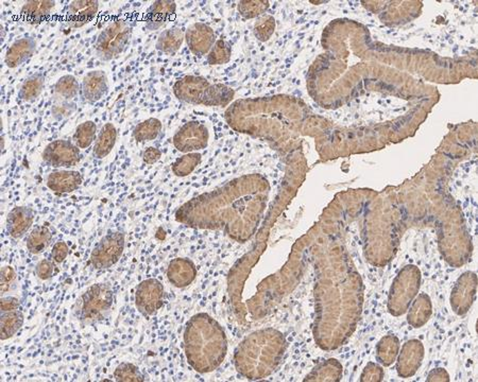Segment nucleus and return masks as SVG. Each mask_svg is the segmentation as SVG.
<instances>
[{
	"label": "nucleus",
	"instance_id": "f257e3e1",
	"mask_svg": "<svg viewBox=\"0 0 478 382\" xmlns=\"http://www.w3.org/2000/svg\"><path fill=\"white\" fill-rule=\"evenodd\" d=\"M184 345L188 363L199 373L215 371L227 354V336L222 327L206 313H199L188 323Z\"/></svg>",
	"mask_w": 478,
	"mask_h": 382
},
{
	"label": "nucleus",
	"instance_id": "f03ea898",
	"mask_svg": "<svg viewBox=\"0 0 478 382\" xmlns=\"http://www.w3.org/2000/svg\"><path fill=\"white\" fill-rule=\"evenodd\" d=\"M113 304V291L109 283H99L79 297L74 307V314L84 325L94 324L103 320Z\"/></svg>",
	"mask_w": 478,
	"mask_h": 382
},
{
	"label": "nucleus",
	"instance_id": "7ed1b4c3",
	"mask_svg": "<svg viewBox=\"0 0 478 382\" xmlns=\"http://www.w3.org/2000/svg\"><path fill=\"white\" fill-rule=\"evenodd\" d=\"M131 23L127 19H116L100 32L94 45V52L103 62L121 56L132 37Z\"/></svg>",
	"mask_w": 478,
	"mask_h": 382
},
{
	"label": "nucleus",
	"instance_id": "20e7f679",
	"mask_svg": "<svg viewBox=\"0 0 478 382\" xmlns=\"http://www.w3.org/2000/svg\"><path fill=\"white\" fill-rule=\"evenodd\" d=\"M125 249V235L121 232L106 234L90 254V265L97 270L108 269L115 265Z\"/></svg>",
	"mask_w": 478,
	"mask_h": 382
},
{
	"label": "nucleus",
	"instance_id": "39448f33",
	"mask_svg": "<svg viewBox=\"0 0 478 382\" xmlns=\"http://www.w3.org/2000/svg\"><path fill=\"white\" fill-rule=\"evenodd\" d=\"M210 133L208 128L199 121L186 122L174 136V145L180 152L192 153L208 147Z\"/></svg>",
	"mask_w": 478,
	"mask_h": 382
},
{
	"label": "nucleus",
	"instance_id": "423d86ee",
	"mask_svg": "<svg viewBox=\"0 0 478 382\" xmlns=\"http://www.w3.org/2000/svg\"><path fill=\"white\" fill-rule=\"evenodd\" d=\"M43 161L48 163L49 166L64 167L70 168L76 166L80 161L81 155L80 150L72 141H65V139H58L52 141L45 148L42 154Z\"/></svg>",
	"mask_w": 478,
	"mask_h": 382
},
{
	"label": "nucleus",
	"instance_id": "0eeeda50",
	"mask_svg": "<svg viewBox=\"0 0 478 382\" xmlns=\"http://www.w3.org/2000/svg\"><path fill=\"white\" fill-rule=\"evenodd\" d=\"M164 287L157 279H146L139 283L135 293V303L139 312L145 316H152L163 306Z\"/></svg>",
	"mask_w": 478,
	"mask_h": 382
},
{
	"label": "nucleus",
	"instance_id": "6e6552de",
	"mask_svg": "<svg viewBox=\"0 0 478 382\" xmlns=\"http://www.w3.org/2000/svg\"><path fill=\"white\" fill-rule=\"evenodd\" d=\"M208 86L210 82L202 77L186 76L177 81L174 92L180 101L194 105H202Z\"/></svg>",
	"mask_w": 478,
	"mask_h": 382
},
{
	"label": "nucleus",
	"instance_id": "1a4fd4ad",
	"mask_svg": "<svg viewBox=\"0 0 478 382\" xmlns=\"http://www.w3.org/2000/svg\"><path fill=\"white\" fill-rule=\"evenodd\" d=\"M185 39L188 48L197 57L206 56L216 43L214 30L202 23H196L190 26L185 33Z\"/></svg>",
	"mask_w": 478,
	"mask_h": 382
},
{
	"label": "nucleus",
	"instance_id": "9d476101",
	"mask_svg": "<svg viewBox=\"0 0 478 382\" xmlns=\"http://www.w3.org/2000/svg\"><path fill=\"white\" fill-rule=\"evenodd\" d=\"M98 10L97 0H74L66 9V23L70 28H81L95 19Z\"/></svg>",
	"mask_w": 478,
	"mask_h": 382
},
{
	"label": "nucleus",
	"instance_id": "9b49d317",
	"mask_svg": "<svg viewBox=\"0 0 478 382\" xmlns=\"http://www.w3.org/2000/svg\"><path fill=\"white\" fill-rule=\"evenodd\" d=\"M109 90L108 77L103 70H92L83 77L81 84L82 97L88 103H96L106 97Z\"/></svg>",
	"mask_w": 478,
	"mask_h": 382
},
{
	"label": "nucleus",
	"instance_id": "f8f14e48",
	"mask_svg": "<svg viewBox=\"0 0 478 382\" xmlns=\"http://www.w3.org/2000/svg\"><path fill=\"white\" fill-rule=\"evenodd\" d=\"M35 214L28 206H17L7 217V230L14 239L23 238L30 230L34 221Z\"/></svg>",
	"mask_w": 478,
	"mask_h": 382
},
{
	"label": "nucleus",
	"instance_id": "ddd939ff",
	"mask_svg": "<svg viewBox=\"0 0 478 382\" xmlns=\"http://www.w3.org/2000/svg\"><path fill=\"white\" fill-rule=\"evenodd\" d=\"M81 173L74 170H59L49 174L47 186L56 194H70L81 186Z\"/></svg>",
	"mask_w": 478,
	"mask_h": 382
},
{
	"label": "nucleus",
	"instance_id": "4468645a",
	"mask_svg": "<svg viewBox=\"0 0 478 382\" xmlns=\"http://www.w3.org/2000/svg\"><path fill=\"white\" fill-rule=\"evenodd\" d=\"M37 50V41L33 37L17 39L6 52L5 63L9 68H17L27 62Z\"/></svg>",
	"mask_w": 478,
	"mask_h": 382
},
{
	"label": "nucleus",
	"instance_id": "2eb2a0df",
	"mask_svg": "<svg viewBox=\"0 0 478 382\" xmlns=\"http://www.w3.org/2000/svg\"><path fill=\"white\" fill-rule=\"evenodd\" d=\"M197 277V269L194 263L185 258H177L169 263L167 277L172 285L178 288H184L192 283Z\"/></svg>",
	"mask_w": 478,
	"mask_h": 382
},
{
	"label": "nucleus",
	"instance_id": "dca6fc26",
	"mask_svg": "<svg viewBox=\"0 0 478 382\" xmlns=\"http://www.w3.org/2000/svg\"><path fill=\"white\" fill-rule=\"evenodd\" d=\"M177 5L170 0L155 1L146 14L145 28L155 31L161 28L176 13Z\"/></svg>",
	"mask_w": 478,
	"mask_h": 382
},
{
	"label": "nucleus",
	"instance_id": "f3484780",
	"mask_svg": "<svg viewBox=\"0 0 478 382\" xmlns=\"http://www.w3.org/2000/svg\"><path fill=\"white\" fill-rule=\"evenodd\" d=\"M54 7L56 1L53 0H31L23 6L21 15L26 23L39 25L49 19Z\"/></svg>",
	"mask_w": 478,
	"mask_h": 382
},
{
	"label": "nucleus",
	"instance_id": "a211bd4d",
	"mask_svg": "<svg viewBox=\"0 0 478 382\" xmlns=\"http://www.w3.org/2000/svg\"><path fill=\"white\" fill-rule=\"evenodd\" d=\"M45 79V74L42 72H34L29 76L19 88V99L29 103L37 101L39 94L44 90Z\"/></svg>",
	"mask_w": 478,
	"mask_h": 382
},
{
	"label": "nucleus",
	"instance_id": "6ab92c4d",
	"mask_svg": "<svg viewBox=\"0 0 478 382\" xmlns=\"http://www.w3.org/2000/svg\"><path fill=\"white\" fill-rule=\"evenodd\" d=\"M116 139H117V130L112 123H106L96 139L95 147L92 150L94 157L99 159L108 157L115 145Z\"/></svg>",
	"mask_w": 478,
	"mask_h": 382
},
{
	"label": "nucleus",
	"instance_id": "aec40b11",
	"mask_svg": "<svg viewBox=\"0 0 478 382\" xmlns=\"http://www.w3.org/2000/svg\"><path fill=\"white\" fill-rule=\"evenodd\" d=\"M185 39L184 31L178 27L163 31L157 39V49L167 53V54H175L182 46Z\"/></svg>",
	"mask_w": 478,
	"mask_h": 382
},
{
	"label": "nucleus",
	"instance_id": "412c9836",
	"mask_svg": "<svg viewBox=\"0 0 478 382\" xmlns=\"http://www.w3.org/2000/svg\"><path fill=\"white\" fill-rule=\"evenodd\" d=\"M234 97V90L223 84H210L206 90L202 105L226 106Z\"/></svg>",
	"mask_w": 478,
	"mask_h": 382
},
{
	"label": "nucleus",
	"instance_id": "4be33fe9",
	"mask_svg": "<svg viewBox=\"0 0 478 382\" xmlns=\"http://www.w3.org/2000/svg\"><path fill=\"white\" fill-rule=\"evenodd\" d=\"M51 240L52 234L47 226H37L27 237V249L30 253L37 255L43 253L50 245Z\"/></svg>",
	"mask_w": 478,
	"mask_h": 382
},
{
	"label": "nucleus",
	"instance_id": "5701e85b",
	"mask_svg": "<svg viewBox=\"0 0 478 382\" xmlns=\"http://www.w3.org/2000/svg\"><path fill=\"white\" fill-rule=\"evenodd\" d=\"M80 86H79L78 81L72 74H66V76L61 77L57 81L54 86V100H66V101H72L74 98L77 97Z\"/></svg>",
	"mask_w": 478,
	"mask_h": 382
},
{
	"label": "nucleus",
	"instance_id": "b1692460",
	"mask_svg": "<svg viewBox=\"0 0 478 382\" xmlns=\"http://www.w3.org/2000/svg\"><path fill=\"white\" fill-rule=\"evenodd\" d=\"M161 131H162V122L157 118H149L135 127L133 136L137 143H147V141H155Z\"/></svg>",
	"mask_w": 478,
	"mask_h": 382
},
{
	"label": "nucleus",
	"instance_id": "393cba45",
	"mask_svg": "<svg viewBox=\"0 0 478 382\" xmlns=\"http://www.w3.org/2000/svg\"><path fill=\"white\" fill-rule=\"evenodd\" d=\"M96 132H97V125L95 122L90 120L82 122L77 127L72 135V141L79 149H86L92 145V141H95Z\"/></svg>",
	"mask_w": 478,
	"mask_h": 382
},
{
	"label": "nucleus",
	"instance_id": "a878e982",
	"mask_svg": "<svg viewBox=\"0 0 478 382\" xmlns=\"http://www.w3.org/2000/svg\"><path fill=\"white\" fill-rule=\"evenodd\" d=\"M23 324V313L19 310L8 311L1 316V340L14 336Z\"/></svg>",
	"mask_w": 478,
	"mask_h": 382
},
{
	"label": "nucleus",
	"instance_id": "bb28decb",
	"mask_svg": "<svg viewBox=\"0 0 478 382\" xmlns=\"http://www.w3.org/2000/svg\"><path fill=\"white\" fill-rule=\"evenodd\" d=\"M201 161V155L199 153H186L177 159L172 165V171L177 177H188L194 172Z\"/></svg>",
	"mask_w": 478,
	"mask_h": 382
},
{
	"label": "nucleus",
	"instance_id": "cd10ccee",
	"mask_svg": "<svg viewBox=\"0 0 478 382\" xmlns=\"http://www.w3.org/2000/svg\"><path fill=\"white\" fill-rule=\"evenodd\" d=\"M232 48L229 43L224 39L216 41L215 44L210 49L208 56V63L210 65L227 64L231 59Z\"/></svg>",
	"mask_w": 478,
	"mask_h": 382
},
{
	"label": "nucleus",
	"instance_id": "c85d7f7f",
	"mask_svg": "<svg viewBox=\"0 0 478 382\" xmlns=\"http://www.w3.org/2000/svg\"><path fill=\"white\" fill-rule=\"evenodd\" d=\"M114 378L116 381L126 382H139L145 380L139 368L131 363H123L117 366L114 372Z\"/></svg>",
	"mask_w": 478,
	"mask_h": 382
},
{
	"label": "nucleus",
	"instance_id": "c756f323",
	"mask_svg": "<svg viewBox=\"0 0 478 382\" xmlns=\"http://www.w3.org/2000/svg\"><path fill=\"white\" fill-rule=\"evenodd\" d=\"M76 110L77 104L74 101L54 100V104L51 108V115L57 120L66 119L70 117Z\"/></svg>",
	"mask_w": 478,
	"mask_h": 382
},
{
	"label": "nucleus",
	"instance_id": "7c9ffc66",
	"mask_svg": "<svg viewBox=\"0 0 478 382\" xmlns=\"http://www.w3.org/2000/svg\"><path fill=\"white\" fill-rule=\"evenodd\" d=\"M17 279V273H15L13 268L10 267V265H6L1 270V285H0L1 294H6L14 288Z\"/></svg>",
	"mask_w": 478,
	"mask_h": 382
},
{
	"label": "nucleus",
	"instance_id": "2f4dec72",
	"mask_svg": "<svg viewBox=\"0 0 478 382\" xmlns=\"http://www.w3.org/2000/svg\"><path fill=\"white\" fill-rule=\"evenodd\" d=\"M53 272H54V265L49 261H41L37 265V269H35V273H37V277L43 279V281H47V279H50L53 275Z\"/></svg>",
	"mask_w": 478,
	"mask_h": 382
},
{
	"label": "nucleus",
	"instance_id": "473e14b6",
	"mask_svg": "<svg viewBox=\"0 0 478 382\" xmlns=\"http://www.w3.org/2000/svg\"><path fill=\"white\" fill-rule=\"evenodd\" d=\"M68 253H70V249H68V244L65 243L64 241H59L53 245L51 256L56 263H60L64 261L65 258L68 257Z\"/></svg>",
	"mask_w": 478,
	"mask_h": 382
},
{
	"label": "nucleus",
	"instance_id": "72a5a7b5",
	"mask_svg": "<svg viewBox=\"0 0 478 382\" xmlns=\"http://www.w3.org/2000/svg\"><path fill=\"white\" fill-rule=\"evenodd\" d=\"M161 157H162V153H161L159 149L155 147L146 149L143 154V161H145L146 163H149V165L157 163V161L161 159Z\"/></svg>",
	"mask_w": 478,
	"mask_h": 382
},
{
	"label": "nucleus",
	"instance_id": "f704fd0d",
	"mask_svg": "<svg viewBox=\"0 0 478 382\" xmlns=\"http://www.w3.org/2000/svg\"><path fill=\"white\" fill-rule=\"evenodd\" d=\"M19 307V301L17 297L7 296L1 299V310L3 312L17 310Z\"/></svg>",
	"mask_w": 478,
	"mask_h": 382
}]
</instances>
